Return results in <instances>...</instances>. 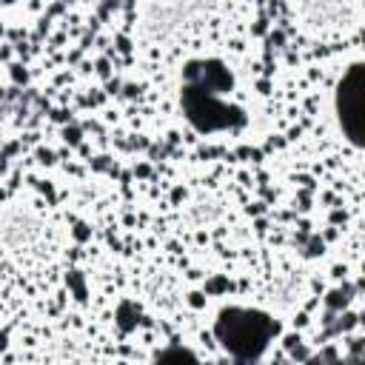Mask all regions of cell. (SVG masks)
<instances>
[{
    "instance_id": "1",
    "label": "cell",
    "mask_w": 365,
    "mask_h": 365,
    "mask_svg": "<svg viewBox=\"0 0 365 365\" xmlns=\"http://www.w3.org/2000/svg\"><path fill=\"white\" fill-rule=\"evenodd\" d=\"M339 111H342V123L348 128V134L354 140H359V66L351 68V74L345 77L342 88H339Z\"/></svg>"
}]
</instances>
